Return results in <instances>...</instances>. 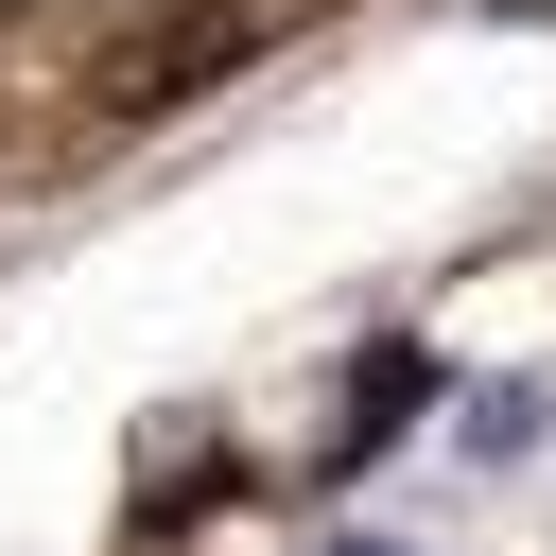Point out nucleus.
<instances>
[{"label": "nucleus", "instance_id": "nucleus-2", "mask_svg": "<svg viewBox=\"0 0 556 556\" xmlns=\"http://www.w3.org/2000/svg\"><path fill=\"white\" fill-rule=\"evenodd\" d=\"M208 70H226V17H191V35H139V52L104 70V122H156V104H174V87H208Z\"/></svg>", "mask_w": 556, "mask_h": 556}, {"label": "nucleus", "instance_id": "nucleus-1", "mask_svg": "<svg viewBox=\"0 0 556 556\" xmlns=\"http://www.w3.org/2000/svg\"><path fill=\"white\" fill-rule=\"evenodd\" d=\"M417 400H434V348H400V330H382V348L348 365V417H330V469H382Z\"/></svg>", "mask_w": 556, "mask_h": 556}, {"label": "nucleus", "instance_id": "nucleus-4", "mask_svg": "<svg viewBox=\"0 0 556 556\" xmlns=\"http://www.w3.org/2000/svg\"><path fill=\"white\" fill-rule=\"evenodd\" d=\"M330 556H400V539H330Z\"/></svg>", "mask_w": 556, "mask_h": 556}, {"label": "nucleus", "instance_id": "nucleus-3", "mask_svg": "<svg viewBox=\"0 0 556 556\" xmlns=\"http://www.w3.org/2000/svg\"><path fill=\"white\" fill-rule=\"evenodd\" d=\"M469 452H486V469L539 452V382H486V400H469Z\"/></svg>", "mask_w": 556, "mask_h": 556}]
</instances>
